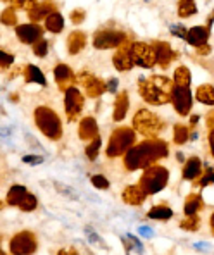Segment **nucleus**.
<instances>
[{"label":"nucleus","mask_w":214,"mask_h":255,"mask_svg":"<svg viewBox=\"0 0 214 255\" xmlns=\"http://www.w3.org/2000/svg\"><path fill=\"white\" fill-rule=\"evenodd\" d=\"M170 153V147L164 140L154 138V140H144L135 143L128 152L123 155L125 169L133 172L138 169H147L149 166L156 164L157 160L164 159Z\"/></svg>","instance_id":"1"},{"label":"nucleus","mask_w":214,"mask_h":255,"mask_svg":"<svg viewBox=\"0 0 214 255\" xmlns=\"http://www.w3.org/2000/svg\"><path fill=\"white\" fill-rule=\"evenodd\" d=\"M33 119H35L36 128L48 140L57 141L62 138V121L54 109L47 106H38L33 111Z\"/></svg>","instance_id":"2"},{"label":"nucleus","mask_w":214,"mask_h":255,"mask_svg":"<svg viewBox=\"0 0 214 255\" xmlns=\"http://www.w3.org/2000/svg\"><path fill=\"white\" fill-rule=\"evenodd\" d=\"M137 131L130 126H119L111 133L106 147V155L109 159L125 155L128 150L137 143Z\"/></svg>","instance_id":"3"},{"label":"nucleus","mask_w":214,"mask_h":255,"mask_svg":"<svg viewBox=\"0 0 214 255\" xmlns=\"http://www.w3.org/2000/svg\"><path fill=\"white\" fill-rule=\"evenodd\" d=\"M133 129L140 133L145 140H154L164 131V121L149 109H140L133 116Z\"/></svg>","instance_id":"4"},{"label":"nucleus","mask_w":214,"mask_h":255,"mask_svg":"<svg viewBox=\"0 0 214 255\" xmlns=\"http://www.w3.org/2000/svg\"><path fill=\"white\" fill-rule=\"evenodd\" d=\"M168 183H170V171H168V167L159 166V164H152L147 169H144L138 185L142 186V190L147 195H156L166 188Z\"/></svg>","instance_id":"5"},{"label":"nucleus","mask_w":214,"mask_h":255,"mask_svg":"<svg viewBox=\"0 0 214 255\" xmlns=\"http://www.w3.org/2000/svg\"><path fill=\"white\" fill-rule=\"evenodd\" d=\"M38 250V238L33 231H19L9 240L10 255H33Z\"/></svg>","instance_id":"6"},{"label":"nucleus","mask_w":214,"mask_h":255,"mask_svg":"<svg viewBox=\"0 0 214 255\" xmlns=\"http://www.w3.org/2000/svg\"><path fill=\"white\" fill-rule=\"evenodd\" d=\"M126 42H128V36H126L125 31H121V29H111V28L99 29V31H95V35L92 38L93 47L99 48V50L119 48Z\"/></svg>","instance_id":"7"},{"label":"nucleus","mask_w":214,"mask_h":255,"mask_svg":"<svg viewBox=\"0 0 214 255\" xmlns=\"http://www.w3.org/2000/svg\"><path fill=\"white\" fill-rule=\"evenodd\" d=\"M138 93H140V97L149 104V106H166V104H170L171 93L163 88H159L150 78L149 80H144V78H142L140 86H138Z\"/></svg>","instance_id":"8"},{"label":"nucleus","mask_w":214,"mask_h":255,"mask_svg":"<svg viewBox=\"0 0 214 255\" xmlns=\"http://www.w3.org/2000/svg\"><path fill=\"white\" fill-rule=\"evenodd\" d=\"M170 102H171L173 109L176 111V114L190 116L192 107H194V95H192V90H190V86L173 85Z\"/></svg>","instance_id":"9"},{"label":"nucleus","mask_w":214,"mask_h":255,"mask_svg":"<svg viewBox=\"0 0 214 255\" xmlns=\"http://www.w3.org/2000/svg\"><path fill=\"white\" fill-rule=\"evenodd\" d=\"M131 50V59L133 64L144 69H152L156 66V52H154L152 43L145 42H133L130 47Z\"/></svg>","instance_id":"10"},{"label":"nucleus","mask_w":214,"mask_h":255,"mask_svg":"<svg viewBox=\"0 0 214 255\" xmlns=\"http://www.w3.org/2000/svg\"><path fill=\"white\" fill-rule=\"evenodd\" d=\"M85 107V95L80 92V88L71 86L64 92V111L69 121H76L80 118L81 111Z\"/></svg>","instance_id":"11"},{"label":"nucleus","mask_w":214,"mask_h":255,"mask_svg":"<svg viewBox=\"0 0 214 255\" xmlns=\"http://www.w3.org/2000/svg\"><path fill=\"white\" fill-rule=\"evenodd\" d=\"M76 83H80L85 88V95L90 97V99H99L100 95L107 92V86L100 78H97L95 74L88 73V71H83L76 76Z\"/></svg>","instance_id":"12"},{"label":"nucleus","mask_w":214,"mask_h":255,"mask_svg":"<svg viewBox=\"0 0 214 255\" xmlns=\"http://www.w3.org/2000/svg\"><path fill=\"white\" fill-rule=\"evenodd\" d=\"M16 36L21 43L35 45L43 36V28L38 22H26V24L16 26Z\"/></svg>","instance_id":"13"},{"label":"nucleus","mask_w":214,"mask_h":255,"mask_svg":"<svg viewBox=\"0 0 214 255\" xmlns=\"http://www.w3.org/2000/svg\"><path fill=\"white\" fill-rule=\"evenodd\" d=\"M152 47L156 52V66H159L161 69H168L171 62L178 57V52L173 50V47L168 42L156 40V42H152Z\"/></svg>","instance_id":"14"},{"label":"nucleus","mask_w":214,"mask_h":255,"mask_svg":"<svg viewBox=\"0 0 214 255\" xmlns=\"http://www.w3.org/2000/svg\"><path fill=\"white\" fill-rule=\"evenodd\" d=\"M209 36H211V28H208V26H192V28H187L185 42L192 45L195 50H199V48L208 45Z\"/></svg>","instance_id":"15"},{"label":"nucleus","mask_w":214,"mask_h":255,"mask_svg":"<svg viewBox=\"0 0 214 255\" xmlns=\"http://www.w3.org/2000/svg\"><path fill=\"white\" fill-rule=\"evenodd\" d=\"M131 43L126 42L125 45H121V47L116 50V54L112 55V64H114V67L119 71V73H126V71H131L133 69V59H131V50H130Z\"/></svg>","instance_id":"16"},{"label":"nucleus","mask_w":214,"mask_h":255,"mask_svg":"<svg viewBox=\"0 0 214 255\" xmlns=\"http://www.w3.org/2000/svg\"><path fill=\"white\" fill-rule=\"evenodd\" d=\"M54 80L62 92H66L67 88L76 85V76H74L73 69L67 64H57L54 67Z\"/></svg>","instance_id":"17"},{"label":"nucleus","mask_w":214,"mask_h":255,"mask_svg":"<svg viewBox=\"0 0 214 255\" xmlns=\"http://www.w3.org/2000/svg\"><path fill=\"white\" fill-rule=\"evenodd\" d=\"M78 136L83 141H92L93 138L99 136V125H97V119L92 116H86L78 123Z\"/></svg>","instance_id":"18"},{"label":"nucleus","mask_w":214,"mask_h":255,"mask_svg":"<svg viewBox=\"0 0 214 255\" xmlns=\"http://www.w3.org/2000/svg\"><path fill=\"white\" fill-rule=\"evenodd\" d=\"M202 171H204V166H202V160L199 157H189L183 164V169H182V178L185 181H197L201 178Z\"/></svg>","instance_id":"19"},{"label":"nucleus","mask_w":214,"mask_h":255,"mask_svg":"<svg viewBox=\"0 0 214 255\" xmlns=\"http://www.w3.org/2000/svg\"><path fill=\"white\" fill-rule=\"evenodd\" d=\"M121 197H123V202H125V204L131 205V207H138V205H142L145 200H147L149 195L142 190L140 185H130L123 190Z\"/></svg>","instance_id":"20"},{"label":"nucleus","mask_w":214,"mask_h":255,"mask_svg":"<svg viewBox=\"0 0 214 255\" xmlns=\"http://www.w3.org/2000/svg\"><path fill=\"white\" fill-rule=\"evenodd\" d=\"M130 111V97H128V92H119L118 95H116V100H114V111H112V119H114L116 123L123 121V119L126 118V114H128Z\"/></svg>","instance_id":"21"},{"label":"nucleus","mask_w":214,"mask_h":255,"mask_svg":"<svg viewBox=\"0 0 214 255\" xmlns=\"http://www.w3.org/2000/svg\"><path fill=\"white\" fill-rule=\"evenodd\" d=\"M52 12H55V5L50 0H45V2H38L31 10L28 12L31 22H40L42 19H47V16H50Z\"/></svg>","instance_id":"22"},{"label":"nucleus","mask_w":214,"mask_h":255,"mask_svg":"<svg viewBox=\"0 0 214 255\" xmlns=\"http://www.w3.org/2000/svg\"><path fill=\"white\" fill-rule=\"evenodd\" d=\"M66 47L71 55H78L86 47V35L83 31H71L67 35Z\"/></svg>","instance_id":"23"},{"label":"nucleus","mask_w":214,"mask_h":255,"mask_svg":"<svg viewBox=\"0 0 214 255\" xmlns=\"http://www.w3.org/2000/svg\"><path fill=\"white\" fill-rule=\"evenodd\" d=\"M204 209V198L199 193H189L185 198V204H183V212L185 216H194V214H199Z\"/></svg>","instance_id":"24"},{"label":"nucleus","mask_w":214,"mask_h":255,"mask_svg":"<svg viewBox=\"0 0 214 255\" xmlns=\"http://www.w3.org/2000/svg\"><path fill=\"white\" fill-rule=\"evenodd\" d=\"M24 81L26 83H35L40 86H47V78H45L43 71L40 69L38 66H33V64H28L24 67Z\"/></svg>","instance_id":"25"},{"label":"nucleus","mask_w":214,"mask_h":255,"mask_svg":"<svg viewBox=\"0 0 214 255\" xmlns=\"http://www.w3.org/2000/svg\"><path fill=\"white\" fill-rule=\"evenodd\" d=\"M28 195V190H26V186L22 185H12L7 191V197H5V202L7 205H10V207H19V204L22 202V198Z\"/></svg>","instance_id":"26"},{"label":"nucleus","mask_w":214,"mask_h":255,"mask_svg":"<svg viewBox=\"0 0 214 255\" xmlns=\"http://www.w3.org/2000/svg\"><path fill=\"white\" fill-rule=\"evenodd\" d=\"M173 217V209L168 204H157L147 212V219L154 221H170Z\"/></svg>","instance_id":"27"},{"label":"nucleus","mask_w":214,"mask_h":255,"mask_svg":"<svg viewBox=\"0 0 214 255\" xmlns=\"http://www.w3.org/2000/svg\"><path fill=\"white\" fill-rule=\"evenodd\" d=\"M195 99L204 106H214V85L204 83L197 88L195 92Z\"/></svg>","instance_id":"28"},{"label":"nucleus","mask_w":214,"mask_h":255,"mask_svg":"<svg viewBox=\"0 0 214 255\" xmlns=\"http://www.w3.org/2000/svg\"><path fill=\"white\" fill-rule=\"evenodd\" d=\"M45 29L54 33V35L61 33L62 29H64V17H62V14L55 10L50 16H47V19H45Z\"/></svg>","instance_id":"29"},{"label":"nucleus","mask_w":214,"mask_h":255,"mask_svg":"<svg viewBox=\"0 0 214 255\" xmlns=\"http://www.w3.org/2000/svg\"><path fill=\"white\" fill-rule=\"evenodd\" d=\"M197 3L195 0H178V5H176V14L182 19H187V17H192L197 14Z\"/></svg>","instance_id":"30"},{"label":"nucleus","mask_w":214,"mask_h":255,"mask_svg":"<svg viewBox=\"0 0 214 255\" xmlns=\"http://www.w3.org/2000/svg\"><path fill=\"white\" fill-rule=\"evenodd\" d=\"M190 138V126H185L182 123L173 126V141L175 145H185Z\"/></svg>","instance_id":"31"},{"label":"nucleus","mask_w":214,"mask_h":255,"mask_svg":"<svg viewBox=\"0 0 214 255\" xmlns=\"http://www.w3.org/2000/svg\"><path fill=\"white\" fill-rule=\"evenodd\" d=\"M173 81H175V85H178V86H190V83H192V74H190L189 67L187 66L176 67Z\"/></svg>","instance_id":"32"},{"label":"nucleus","mask_w":214,"mask_h":255,"mask_svg":"<svg viewBox=\"0 0 214 255\" xmlns=\"http://www.w3.org/2000/svg\"><path fill=\"white\" fill-rule=\"evenodd\" d=\"M123 245H125L126 255H142V250H144L142 249V243L131 235L123 238Z\"/></svg>","instance_id":"33"},{"label":"nucleus","mask_w":214,"mask_h":255,"mask_svg":"<svg viewBox=\"0 0 214 255\" xmlns=\"http://www.w3.org/2000/svg\"><path fill=\"white\" fill-rule=\"evenodd\" d=\"M180 228L185 231H190V233H194V231H199L201 230V217H199V214H194V216H185V219L180 223Z\"/></svg>","instance_id":"34"},{"label":"nucleus","mask_w":214,"mask_h":255,"mask_svg":"<svg viewBox=\"0 0 214 255\" xmlns=\"http://www.w3.org/2000/svg\"><path fill=\"white\" fill-rule=\"evenodd\" d=\"M100 147H102V140H100V136L93 138V140L90 141V143L86 145V148H85V155H86V159H88V160H95L97 157H99Z\"/></svg>","instance_id":"35"},{"label":"nucleus","mask_w":214,"mask_h":255,"mask_svg":"<svg viewBox=\"0 0 214 255\" xmlns=\"http://www.w3.org/2000/svg\"><path fill=\"white\" fill-rule=\"evenodd\" d=\"M213 183H214V167L208 166L204 171H202L201 178L197 179V185L201 186V188H208V186H211Z\"/></svg>","instance_id":"36"},{"label":"nucleus","mask_w":214,"mask_h":255,"mask_svg":"<svg viewBox=\"0 0 214 255\" xmlns=\"http://www.w3.org/2000/svg\"><path fill=\"white\" fill-rule=\"evenodd\" d=\"M36 207H38V200H36L35 195L28 191V195L22 198V202L19 204V211L21 212H33Z\"/></svg>","instance_id":"37"},{"label":"nucleus","mask_w":214,"mask_h":255,"mask_svg":"<svg viewBox=\"0 0 214 255\" xmlns=\"http://www.w3.org/2000/svg\"><path fill=\"white\" fill-rule=\"evenodd\" d=\"M0 22L5 26H16L17 24V14L14 7H7L2 14H0Z\"/></svg>","instance_id":"38"},{"label":"nucleus","mask_w":214,"mask_h":255,"mask_svg":"<svg viewBox=\"0 0 214 255\" xmlns=\"http://www.w3.org/2000/svg\"><path fill=\"white\" fill-rule=\"evenodd\" d=\"M10 3L14 7V9H19V10H26V12H29V10L33 9V7L36 5V0H10Z\"/></svg>","instance_id":"39"},{"label":"nucleus","mask_w":214,"mask_h":255,"mask_svg":"<svg viewBox=\"0 0 214 255\" xmlns=\"http://www.w3.org/2000/svg\"><path fill=\"white\" fill-rule=\"evenodd\" d=\"M90 183H92L95 188L99 190H107L109 186H111V183H109V179L106 178V176L102 174H93L92 178H90Z\"/></svg>","instance_id":"40"},{"label":"nucleus","mask_w":214,"mask_h":255,"mask_svg":"<svg viewBox=\"0 0 214 255\" xmlns=\"http://www.w3.org/2000/svg\"><path fill=\"white\" fill-rule=\"evenodd\" d=\"M33 54H35L36 57H45V55L48 54V42L47 40L42 38L33 45Z\"/></svg>","instance_id":"41"},{"label":"nucleus","mask_w":214,"mask_h":255,"mask_svg":"<svg viewBox=\"0 0 214 255\" xmlns=\"http://www.w3.org/2000/svg\"><path fill=\"white\" fill-rule=\"evenodd\" d=\"M69 17H71V22H73V24H81L86 17V10L83 7H76V9L71 10Z\"/></svg>","instance_id":"42"},{"label":"nucleus","mask_w":214,"mask_h":255,"mask_svg":"<svg viewBox=\"0 0 214 255\" xmlns=\"http://www.w3.org/2000/svg\"><path fill=\"white\" fill-rule=\"evenodd\" d=\"M14 62V55L12 54H7V52L0 50V69H7L10 67Z\"/></svg>","instance_id":"43"},{"label":"nucleus","mask_w":214,"mask_h":255,"mask_svg":"<svg viewBox=\"0 0 214 255\" xmlns=\"http://www.w3.org/2000/svg\"><path fill=\"white\" fill-rule=\"evenodd\" d=\"M170 29H171V35H173V36H178V38H183V40H185L187 28H183L182 24H173Z\"/></svg>","instance_id":"44"},{"label":"nucleus","mask_w":214,"mask_h":255,"mask_svg":"<svg viewBox=\"0 0 214 255\" xmlns=\"http://www.w3.org/2000/svg\"><path fill=\"white\" fill-rule=\"evenodd\" d=\"M22 162L24 164H33V166H36V164H40V162H43V157H40V155H24L22 157Z\"/></svg>","instance_id":"45"},{"label":"nucleus","mask_w":214,"mask_h":255,"mask_svg":"<svg viewBox=\"0 0 214 255\" xmlns=\"http://www.w3.org/2000/svg\"><path fill=\"white\" fill-rule=\"evenodd\" d=\"M86 233H88V240H90V242H92V243H95V245H100V247H106V245H104L102 240L99 238V235L93 233L92 230H86Z\"/></svg>","instance_id":"46"},{"label":"nucleus","mask_w":214,"mask_h":255,"mask_svg":"<svg viewBox=\"0 0 214 255\" xmlns=\"http://www.w3.org/2000/svg\"><path fill=\"white\" fill-rule=\"evenodd\" d=\"M55 255H80V252H78L74 247H66V249H61Z\"/></svg>","instance_id":"47"},{"label":"nucleus","mask_w":214,"mask_h":255,"mask_svg":"<svg viewBox=\"0 0 214 255\" xmlns=\"http://www.w3.org/2000/svg\"><path fill=\"white\" fill-rule=\"evenodd\" d=\"M106 86H107V92L116 93L118 92V80H116V78H111V80L106 83Z\"/></svg>","instance_id":"48"},{"label":"nucleus","mask_w":214,"mask_h":255,"mask_svg":"<svg viewBox=\"0 0 214 255\" xmlns=\"http://www.w3.org/2000/svg\"><path fill=\"white\" fill-rule=\"evenodd\" d=\"M208 141H209V150H211V155H213V159H214V126H211V129H209Z\"/></svg>","instance_id":"49"},{"label":"nucleus","mask_w":214,"mask_h":255,"mask_svg":"<svg viewBox=\"0 0 214 255\" xmlns=\"http://www.w3.org/2000/svg\"><path fill=\"white\" fill-rule=\"evenodd\" d=\"M213 22H214V10H213L211 14H209V17H208V24H206V26H208V28H213Z\"/></svg>","instance_id":"50"},{"label":"nucleus","mask_w":214,"mask_h":255,"mask_svg":"<svg viewBox=\"0 0 214 255\" xmlns=\"http://www.w3.org/2000/svg\"><path fill=\"white\" fill-rule=\"evenodd\" d=\"M197 121H199L197 116H192V118H190V128H192L194 125H197Z\"/></svg>","instance_id":"51"},{"label":"nucleus","mask_w":214,"mask_h":255,"mask_svg":"<svg viewBox=\"0 0 214 255\" xmlns=\"http://www.w3.org/2000/svg\"><path fill=\"white\" fill-rule=\"evenodd\" d=\"M209 224H211V228L214 230V212L211 214V217H209Z\"/></svg>","instance_id":"52"},{"label":"nucleus","mask_w":214,"mask_h":255,"mask_svg":"<svg viewBox=\"0 0 214 255\" xmlns=\"http://www.w3.org/2000/svg\"><path fill=\"white\" fill-rule=\"evenodd\" d=\"M214 123V111L211 112V118H209V125H213Z\"/></svg>","instance_id":"53"},{"label":"nucleus","mask_w":214,"mask_h":255,"mask_svg":"<svg viewBox=\"0 0 214 255\" xmlns=\"http://www.w3.org/2000/svg\"><path fill=\"white\" fill-rule=\"evenodd\" d=\"M0 255H10V254H7V252H3L2 249H0Z\"/></svg>","instance_id":"54"},{"label":"nucleus","mask_w":214,"mask_h":255,"mask_svg":"<svg viewBox=\"0 0 214 255\" xmlns=\"http://www.w3.org/2000/svg\"><path fill=\"white\" fill-rule=\"evenodd\" d=\"M3 209V202H0V211H2Z\"/></svg>","instance_id":"55"},{"label":"nucleus","mask_w":214,"mask_h":255,"mask_svg":"<svg viewBox=\"0 0 214 255\" xmlns=\"http://www.w3.org/2000/svg\"><path fill=\"white\" fill-rule=\"evenodd\" d=\"M0 2H3V3H7V2H10V0H0Z\"/></svg>","instance_id":"56"},{"label":"nucleus","mask_w":214,"mask_h":255,"mask_svg":"<svg viewBox=\"0 0 214 255\" xmlns=\"http://www.w3.org/2000/svg\"><path fill=\"white\" fill-rule=\"evenodd\" d=\"M213 231H214V230H213Z\"/></svg>","instance_id":"57"}]
</instances>
